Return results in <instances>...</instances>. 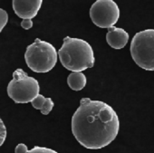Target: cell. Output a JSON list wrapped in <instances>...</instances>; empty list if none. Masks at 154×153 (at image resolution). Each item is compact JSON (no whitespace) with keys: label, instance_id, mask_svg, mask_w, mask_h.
Masks as SVG:
<instances>
[{"label":"cell","instance_id":"cell-1","mask_svg":"<svg viewBox=\"0 0 154 153\" xmlns=\"http://www.w3.org/2000/svg\"><path fill=\"white\" fill-rule=\"evenodd\" d=\"M120 130V121L112 106L102 101L83 98L72 117V132L82 146L100 149L112 143Z\"/></svg>","mask_w":154,"mask_h":153},{"label":"cell","instance_id":"cell-2","mask_svg":"<svg viewBox=\"0 0 154 153\" xmlns=\"http://www.w3.org/2000/svg\"><path fill=\"white\" fill-rule=\"evenodd\" d=\"M61 63L69 71L80 72L93 68L95 63L94 49L85 40L66 36L58 51Z\"/></svg>","mask_w":154,"mask_h":153},{"label":"cell","instance_id":"cell-3","mask_svg":"<svg viewBox=\"0 0 154 153\" xmlns=\"http://www.w3.org/2000/svg\"><path fill=\"white\" fill-rule=\"evenodd\" d=\"M58 53L53 44L38 38L27 46L25 60L35 72H48L56 64Z\"/></svg>","mask_w":154,"mask_h":153},{"label":"cell","instance_id":"cell-4","mask_svg":"<svg viewBox=\"0 0 154 153\" xmlns=\"http://www.w3.org/2000/svg\"><path fill=\"white\" fill-rule=\"evenodd\" d=\"M130 49L131 57L139 67L154 71V29L137 33L131 40Z\"/></svg>","mask_w":154,"mask_h":153},{"label":"cell","instance_id":"cell-5","mask_svg":"<svg viewBox=\"0 0 154 153\" xmlns=\"http://www.w3.org/2000/svg\"><path fill=\"white\" fill-rule=\"evenodd\" d=\"M40 86L36 79L30 77L23 69H17L8 85V94L16 103H31L38 94Z\"/></svg>","mask_w":154,"mask_h":153},{"label":"cell","instance_id":"cell-6","mask_svg":"<svg viewBox=\"0 0 154 153\" xmlns=\"http://www.w3.org/2000/svg\"><path fill=\"white\" fill-rule=\"evenodd\" d=\"M92 22L100 28H111L119 20L120 8L112 0H97L90 9Z\"/></svg>","mask_w":154,"mask_h":153},{"label":"cell","instance_id":"cell-7","mask_svg":"<svg viewBox=\"0 0 154 153\" xmlns=\"http://www.w3.org/2000/svg\"><path fill=\"white\" fill-rule=\"evenodd\" d=\"M42 3V0H14L13 9L20 18L31 20L37 15Z\"/></svg>","mask_w":154,"mask_h":153},{"label":"cell","instance_id":"cell-8","mask_svg":"<svg viewBox=\"0 0 154 153\" xmlns=\"http://www.w3.org/2000/svg\"><path fill=\"white\" fill-rule=\"evenodd\" d=\"M107 44L113 49H122L129 41V34L122 28L112 26L108 29L106 35Z\"/></svg>","mask_w":154,"mask_h":153},{"label":"cell","instance_id":"cell-9","mask_svg":"<svg viewBox=\"0 0 154 153\" xmlns=\"http://www.w3.org/2000/svg\"><path fill=\"white\" fill-rule=\"evenodd\" d=\"M87 83L86 76L80 72H71L67 78V84L69 87L73 91H81L83 90Z\"/></svg>","mask_w":154,"mask_h":153},{"label":"cell","instance_id":"cell-10","mask_svg":"<svg viewBox=\"0 0 154 153\" xmlns=\"http://www.w3.org/2000/svg\"><path fill=\"white\" fill-rule=\"evenodd\" d=\"M46 102H47V98H45V96H43L42 94H38L32 102V106L36 109V110H40L42 111L43 108L45 107V105L46 104Z\"/></svg>","mask_w":154,"mask_h":153},{"label":"cell","instance_id":"cell-11","mask_svg":"<svg viewBox=\"0 0 154 153\" xmlns=\"http://www.w3.org/2000/svg\"><path fill=\"white\" fill-rule=\"evenodd\" d=\"M27 153H58V152H56L55 150H54L52 148H49L35 146L31 150H29Z\"/></svg>","mask_w":154,"mask_h":153},{"label":"cell","instance_id":"cell-12","mask_svg":"<svg viewBox=\"0 0 154 153\" xmlns=\"http://www.w3.org/2000/svg\"><path fill=\"white\" fill-rule=\"evenodd\" d=\"M8 15L7 11L0 8V32H1L3 28L6 26V25L8 24Z\"/></svg>","mask_w":154,"mask_h":153},{"label":"cell","instance_id":"cell-13","mask_svg":"<svg viewBox=\"0 0 154 153\" xmlns=\"http://www.w3.org/2000/svg\"><path fill=\"white\" fill-rule=\"evenodd\" d=\"M7 138V128L3 122V121L0 118V147L3 145Z\"/></svg>","mask_w":154,"mask_h":153},{"label":"cell","instance_id":"cell-14","mask_svg":"<svg viewBox=\"0 0 154 153\" xmlns=\"http://www.w3.org/2000/svg\"><path fill=\"white\" fill-rule=\"evenodd\" d=\"M54 105V103L53 100H52L51 98H47L46 104L45 105V107H44L43 110L41 111L42 114H44V115H48V114L50 113V112L53 110Z\"/></svg>","mask_w":154,"mask_h":153},{"label":"cell","instance_id":"cell-15","mask_svg":"<svg viewBox=\"0 0 154 153\" xmlns=\"http://www.w3.org/2000/svg\"><path fill=\"white\" fill-rule=\"evenodd\" d=\"M29 150L27 148V146L24 143L18 144L15 148V153H27Z\"/></svg>","mask_w":154,"mask_h":153},{"label":"cell","instance_id":"cell-16","mask_svg":"<svg viewBox=\"0 0 154 153\" xmlns=\"http://www.w3.org/2000/svg\"><path fill=\"white\" fill-rule=\"evenodd\" d=\"M21 26L26 29V30H28L30 28L33 27V21L30 20V19H25L21 22Z\"/></svg>","mask_w":154,"mask_h":153}]
</instances>
